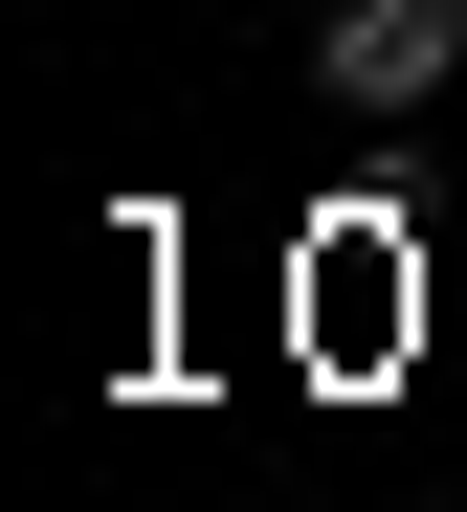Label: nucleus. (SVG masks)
<instances>
[{"mask_svg": "<svg viewBox=\"0 0 467 512\" xmlns=\"http://www.w3.org/2000/svg\"><path fill=\"white\" fill-rule=\"evenodd\" d=\"M445 67H467V0H334L312 23V90L334 112H423Z\"/></svg>", "mask_w": 467, "mask_h": 512, "instance_id": "f257e3e1", "label": "nucleus"}]
</instances>
